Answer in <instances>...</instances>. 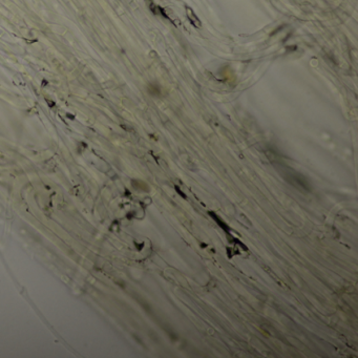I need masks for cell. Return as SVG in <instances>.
Instances as JSON below:
<instances>
[{"instance_id":"1","label":"cell","mask_w":358,"mask_h":358,"mask_svg":"<svg viewBox=\"0 0 358 358\" xmlns=\"http://www.w3.org/2000/svg\"><path fill=\"white\" fill-rule=\"evenodd\" d=\"M285 179L296 188L310 190L309 182L306 180V178H303L302 174H300L298 172L289 170V171L285 172Z\"/></svg>"},{"instance_id":"2","label":"cell","mask_w":358,"mask_h":358,"mask_svg":"<svg viewBox=\"0 0 358 358\" xmlns=\"http://www.w3.org/2000/svg\"><path fill=\"white\" fill-rule=\"evenodd\" d=\"M209 215L213 218V220H216V222L220 226V228H222V229L223 230H225V231H229L230 229H229V227H228V225L227 224H225L224 222H223V220H220L217 215H216V213H213V212H209Z\"/></svg>"}]
</instances>
